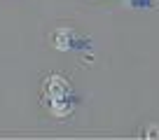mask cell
Instances as JSON below:
<instances>
[{
  "mask_svg": "<svg viewBox=\"0 0 159 140\" xmlns=\"http://www.w3.org/2000/svg\"><path fill=\"white\" fill-rule=\"evenodd\" d=\"M47 96H49L52 100V110L59 112L61 107H63L66 98H68V82L63 80V77H52L49 82H47Z\"/></svg>",
  "mask_w": 159,
  "mask_h": 140,
  "instance_id": "6da1fadb",
  "label": "cell"
},
{
  "mask_svg": "<svg viewBox=\"0 0 159 140\" xmlns=\"http://www.w3.org/2000/svg\"><path fill=\"white\" fill-rule=\"evenodd\" d=\"M82 45H84V40L70 28H59L54 33V47L61 49V51H73V49H77V47H82Z\"/></svg>",
  "mask_w": 159,
  "mask_h": 140,
  "instance_id": "7a4b0ae2",
  "label": "cell"
}]
</instances>
